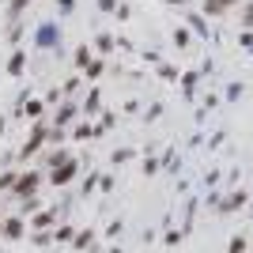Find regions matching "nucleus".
<instances>
[{
    "instance_id": "obj_2",
    "label": "nucleus",
    "mask_w": 253,
    "mask_h": 253,
    "mask_svg": "<svg viewBox=\"0 0 253 253\" xmlns=\"http://www.w3.org/2000/svg\"><path fill=\"white\" fill-rule=\"evenodd\" d=\"M42 45H53V42H57V27H42Z\"/></svg>"
},
{
    "instance_id": "obj_1",
    "label": "nucleus",
    "mask_w": 253,
    "mask_h": 253,
    "mask_svg": "<svg viewBox=\"0 0 253 253\" xmlns=\"http://www.w3.org/2000/svg\"><path fill=\"white\" fill-rule=\"evenodd\" d=\"M72 170H76L72 163H64V167L57 170V174H53V181H57V185H61V181H68V178H72Z\"/></svg>"
},
{
    "instance_id": "obj_3",
    "label": "nucleus",
    "mask_w": 253,
    "mask_h": 253,
    "mask_svg": "<svg viewBox=\"0 0 253 253\" xmlns=\"http://www.w3.org/2000/svg\"><path fill=\"white\" fill-rule=\"evenodd\" d=\"M27 4H31V0H11V15H15V11H23Z\"/></svg>"
}]
</instances>
